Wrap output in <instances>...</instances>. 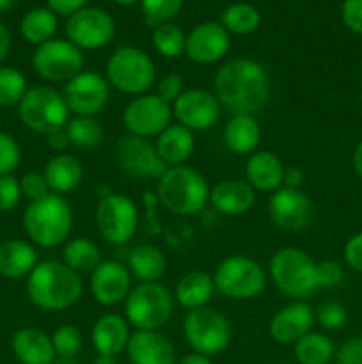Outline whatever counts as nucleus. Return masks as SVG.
Returning <instances> with one entry per match:
<instances>
[{
    "instance_id": "obj_14",
    "label": "nucleus",
    "mask_w": 362,
    "mask_h": 364,
    "mask_svg": "<svg viewBox=\"0 0 362 364\" xmlns=\"http://www.w3.org/2000/svg\"><path fill=\"white\" fill-rule=\"evenodd\" d=\"M110 84L103 75L82 71L64 84L62 92L66 105L73 116L96 117L110 102Z\"/></svg>"
},
{
    "instance_id": "obj_11",
    "label": "nucleus",
    "mask_w": 362,
    "mask_h": 364,
    "mask_svg": "<svg viewBox=\"0 0 362 364\" xmlns=\"http://www.w3.org/2000/svg\"><path fill=\"white\" fill-rule=\"evenodd\" d=\"M94 220L103 240L112 245H124L137 233V205L130 196L109 192L99 198L98 205H96Z\"/></svg>"
},
{
    "instance_id": "obj_28",
    "label": "nucleus",
    "mask_w": 362,
    "mask_h": 364,
    "mask_svg": "<svg viewBox=\"0 0 362 364\" xmlns=\"http://www.w3.org/2000/svg\"><path fill=\"white\" fill-rule=\"evenodd\" d=\"M43 174H45L50 192L59 196L70 194L77 191L84 180V164L77 156L59 153L46 162Z\"/></svg>"
},
{
    "instance_id": "obj_3",
    "label": "nucleus",
    "mask_w": 362,
    "mask_h": 364,
    "mask_svg": "<svg viewBox=\"0 0 362 364\" xmlns=\"http://www.w3.org/2000/svg\"><path fill=\"white\" fill-rule=\"evenodd\" d=\"M158 199L172 215L192 217L209 205V185L197 169L190 166L167 167L156 185Z\"/></svg>"
},
{
    "instance_id": "obj_19",
    "label": "nucleus",
    "mask_w": 362,
    "mask_h": 364,
    "mask_svg": "<svg viewBox=\"0 0 362 364\" xmlns=\"http://www.w3.org/2000/svg\"><path fill=\"white\" fill-rule=\"evenodd\" d=\"M89 291L99 306L112 308V306L121 304L126 301L131 291L130 270L123 263L114 262V259L102 262L91 272Z\"/></svg>"
},
{
    "instance_id": "obj_24",
    "label": "nucleus",
    "mask_w": 362,
    "mask_h": 364,
    "mask_svg": "<svg viewBox=\"0 0 362 364\" xmlns=\"http://www.w3.org/2000/svg\"><path fill=\"white\" fill-rule=\"evenodd\" d=\"M130 323L123 315L116 313H106L99 316L91 329V343L98 355H110L117 358L126 350V345L130 341L131 331Z\"/></svg>"
},
{
    "instance_id": "obj_16",
    "label": "nucleus",
    "mask_w": 362,
    "mask_h": 364,
    "mask_svg": "<svg viewBox=\"0 0 362 364\" xmlns=\"http://www.w3.org/2000/svg\"><path fill=\"white\" fill-rule=\"evenodd\" d=\"M67 41L84 52L98 50L109 45L116 34V21L99 7H82L80 11L67 16L66 20Z\"/></svg>"
},
{
    "instance_id": "obj_57",
    "label": "nucleus",
    "mask_w": 362,
    "mask_h": 364,
    "mask_svg": "<svg viewBox=\"0 0 362 364\" xmlns=\"http://www.w3.org/2000/svg\"><path fill=\"white\" fill-rule=\"evenodd\" d=\"M92 364H119L117 358H110V355H98V358L92 361Z\"/></svg>"
},
{
    "instance_id": "obj_2",
    "label": "nucleus",
    "mask_w": 362,
    "mask_h": 364,
    "mask_svg": "<svg viewBox=\"0 0 362 364\" xmlns=\"http://www.w3.org/2000/svg\"><path fill=\"white\" fill-rule=\"evenodd\" d=\"M84 294L80 274L66 263L45 259L34 267L27 279V295L43 311H64L77 304Z\"/></svg>"
},
{
    "instance_id": "obj_37",
    "label": "nucleus",
    "mask_w": 362,
    "mask_h": 364,
    "mask_svg": "<svg viewBox=\"0 0 362 364\" xmlns=\"http://www.w3.org/2000/svg\"><path fill=\"white\" fill-rule=\"evenodd\" d=\"M220 23L226 28L227 32H233V34H251L261 23V16H259V11L254 6L245 2L231 4L226 9L222 11V16H220Z\"/></svg>"
},
{
    "instance_id": "obj_35",
    "label": "nucleus",
    "mask_w": 362,
    "mask_h": 364,
    "mask_svg": "<svg viewBox=\"0 0 362 364\" xmlns=\"http://www.w3.org/2000/svg\"><path fill=\"white\" fill-rule=\"evenodd\" d=\"M57 27H59L57 14L53 13V11L46 9V7H35V9H31L23 18H21L20 23L21 36H23L28 43H32V45L35 46L53 39Z\"/></svg>"
},
{
    "instance_id": "obj_48",
    "label": "nucleus",
    "mask_w": 362,
    "mask_h": 364,
    "mask_svg": "<svg viewBox=\"0 0 362 364\" xmlns=\"http://www.w3.org/2000/svg\"><path fill=\"white\" fill-rule=\"evenodd\" d=\"M343 267L337 262L327 259V262L318 263V279L319 288H336L343 283Z\"/></svg>"
},
{
    "instance_id": "obj_22",
    "label": "nucleus",
    "mask_w": 362,
    "mask_h": 364,
    "mask_svg": "<svg viewBox=\"0 0 362 364\" xmlns=\"http://www.w3.org/2000/svg\"><path fill=\"white\" fill-rule=\"evenodd\" d=\"M131 364H176V348L160 331H135L126 345Z\"/></svg>"
},
{
    "instance_id": "obj_12",
    "label": "nucleus",
    "mask_w": 362,
    "mask_h": 364,
    "mask_svg": "<svg viewBox=\"0 0 362 364\" xmlns=\"http://www.w3.org/2000/svg\"><path fill=\"white\" fill-rule=\"evenodd\" d=\"M84 52L67 39H50L39 45L32 55L35 73L52 84H67L84 71Z\"/></svg>"
},
{
    "instance_id": "obj_18",
    "label": "nucleus",
    "mask_w": 362,
    "mask_h": 364,
    "mask_svg": "<svg viewBox=\"0 0 362 364\" xmlns=\"http://www.w3.org/2000/svg\"><path fill=\"white\" fill-rule=\"evenodd\" d=\"M222 116V105L213 92L204 89H185L172 103V117L177 124L192 132H204L215 127Z\"/></svg>"
},
{
    "instance_id": "obj_33",
    "label": "nucleus",
    "mask_w": 362,
    "mask_h": 364,
    "mask_svg": "<svg viewBox=\"0 0 362 364\" xmlns=\"http://www.w3.org/2000/svg\"><path fill=\"white\" fill-rule=\"evenodd\" d=\"M298 364H330L336 358V345L327 334L311 331L293 345Z\"/></svg>"
},
{
    "instance_id": "obj_15",
    "label": "nucleus",
    "mask_w": 362,
    "mask_h": 364,
    "mask_svg": "<svg viewBox=\"0 0 362 364\" xmlns=\"http://www.w3.org/2000/svg\"><path fill=\"white\" fill-rule=\"evenodd\" d=\"M116 164L119 171L135 180H160L167 171L165 164L160 160L155 144L148 139L124 135L116 144Z\"/></svg>"
},
{
    "instance_id": "obj_6",
    "label": "nucleus",
    "mask_w": 362,
    "mask_h": 364,
    "mask_svg": "<svg viewBox=\"0 0 362 364\" xmlns=\"http://www.w3.org/2000/svg\"><path fill=\"white\" fill-rule=\"evenodd\" d=\"M105 78L116 91L128 96H141L155 84L156 66L144 50L121 46L106 60Z\"/></svg>"
},
{
    "instance_id": "obj_49",
    "label": "nucleus",
    "mask_w": 362,
    "mask_h": 364,
    "mask_svg": "<svg viewBox=\"0 0 362 364\" xmlns=\"http://www.w3.org/2000/svg\"><path fill=\"white\" fill-rule=\"evenodd\" d=\"M337 364H362V336L344 341L336 352Z\"/></svg>"
},
{
    "instance_id": "obj_8",
    "label": "nucleus",
    "mask_w": 362,
    "mask_h": 364,
    "mask_svg": "<svg viewBox=\"0 0 362 364\" xmlns=\"http://www.w3.org/2000/svg\"><path fill=\"white\" fill-rule=\"evenodd\" d=\"M70 109L62 92L50 85H35L25 92L18 105V116L28 130L48 137L50 134L66 128Z\"/></svg>"
},
{
    "instance_id": "obj_53",
    "label": "nucleus",
    "mask_w": 362,
    "mask_h": 364,
    "mask_svg": "<svg viewBox=\"0 0 362 364\" xmlns=\"http://www.w3.org/2000/svg\"><path fill=\"white\" fill-rule=\"evenodd\" d=\"M46 139H48V141H46L48 142V148L52 149V151H55L57 155H59V153H64V149H66L67 146H71L70 137H67L66 134V128L53 132V134H50Z\"/></svg>"
},
{
    "instance_id": "obj_7",
    "label": "nucleus",
    "mask_w": 362,
    "mask_h": 364,
    "mask_svg": "<svg viewBox=\"0 0 362 364\" xmlns=\"http://www.w3.org/2000/svg\"><path fill=\"white\" fill-rule=\"evenodd\" d=\"M174 302L162 283H141L124 301V318L135 331H160L172 316Z\"/></svg>"
},
{
    "instance_id": "obj_34",
    "label": "nucleus",
    "mask_w": 362,
    "mask_h": 364,
    "mask_svg": "<svg viewBox=\"0 0 362 364\" xmlns=\"http://www.w3.org/2000/svg\"><path fill=\"white\" fill-rule=\"evenodd\" d=\"M62 263L77 274H91L102 263L99 247L91 238L78 237L67 242L62 249Z\"/></svg>"
},
{
    "instance_id": "obj_5",
    "label": "nucleus",
    "mask_w": 362,
    "mask_h": 364,
    "mask_svg": "<svg viewBox=\"0 0 362 364\" xmlns=\"http://www.w3.org/2000/svg\"><path fill=\"white\" fill-rule=\"evenodd\" d=\"M268 274L277 290L293 301H304L319 290L318 263L304 249H277L270 258Z\"/></svg>"
},
{
    "instance_id": "obj_58",
    "label": "nucleus",
    "mask_w": 362,
    "mask_h": 364,
    "mask_svg": "<svg viewBox=\"0 0 362 364\" xmlns=\"http://www.w3.org/2000/svg\"><path fill=\"white\" fill-rule=\"evenodd\" d=\"M14 0H0V13H4V11H9L11 7H13Z\"/></svg>"
},
{
    "instance_id": "obj_54",
    "label": "nucleus",
    "mask_w": 362,
    "mask_h": 364,
    "mask_svg": "<svg viewBox=\"0 0 362 364\" xmlns=\"http://www.w3.org/2000/svg\"><path fill=\"white\" fill-rule=\"evenodd\" d=\"M9 52H11V34L9 31L4 27L2 21H0V63L9 55Z\"/></svg>"
},
{
    "instance_id": "obj_10",
    "label": "nucleus",
    "mask_w": 362,
    "mask_h": 364,
    "mask_svg": "<svg viewBox=\"0 0 362 364\" xmlns=\"http://www.w3.org/2000/svg\"><path fill=\"white\" fill-rule=\"evenodd\" d=\"M183 336L192 352L215 358L229 348L233 333L229 320L220 311L206 306L185 315Z\"/></svg>"
},
{
    "instance_id": "obj_26",
    "label": "nucleus",
    "mask_w": 362,
    "mask_h": 364,
    "mask_svg": "<svg viewBox=\"0 0 362 364\" xmlns=\"http://www.w3.org/2000/svg\"><path fill=\"white\" fill-rule=\"evenodd\" d=\"M11 348L21 364H53L57 358L52 336L35 327H23L18 331L11 341Z\"/></svg>"
},
{
    "instance_id": "obj_30",
    "label": "nucleus",
    "mask_w": 362,
    "mask_h": 364,
    "mask_svg": "<svg viewBox=\"0 0 362 364\" xmlns=\"http://www.w3.org/2000/svg\"><path fill=\"white\" fill-rule=\"evenodd\" d=\"M215 291L213 276H209L204 270H192L180 277L176 283L174 301L187 311H192V309L206 308Z\"/></svg>"
},
{
    "instance_id": "obj_21",
    "label": "nucleus",
    "mask_w": 362,
    "mask_h": 364,
    "mask_svg": "<svg viewBox=\"0 0 362 364\" xmlns=\"http://www.w3.org/2000/svg\"><path fill=\"white\" fill-rule=\"evenodd\" d=\"M314 322V309L307 302L293 301L272 316L268 334L275 343L295 345L302 336L311 333Z\"/></svg>"
},
{
    "instance_id": "obj_32",
    "label": "nucleus",
    "mask_w": 362,
    "mask_h": 364,
    "mask_svg": "<svg viewBox=\"0 0 362 364\" xmlns=\"http://www.w3.org/2000/svg\"><path fill=\"white\" fill-rule=\"evenodd\" d=\"M38 252L25 240H7L0 245V276L20 279L38 265Z\"/></svg>"
},
{
    "instance_id": "obj_13",
    "label": "nucleus",
    "mask_w": 362,
    "mask_h": 364,
    "mask_svg": "<svg viewBox=\"0 0 362 364\" xmlns=\"http://www.w3.org/2000/svg\"><path fill=\"white\" fill-rule=\"evenodd\" d=\"M172 105L160 98L156 92L135 96L123 112V124L130 135L141 139L158 137L170 124Z\"/></svg>"
},
{
    "instance_id": "obj_40",
    "label": "nucleus",
    "mask_w": 362,
    "mask_h": 364,
    "mask_svg": "<svg viewBox=\"0 0 362 364\" xmlns=\"http://www.w3.org/2000/svg\"><path fill=\"white\" fill-rule=\"evenodd\" d=\"M52 343L55 348V354L60 359H75L84 347V336H82V331L78 327L64 323L53 331Z\"/></svg>"
},
{
    "instance_id": "obj_44",
    "label": "nucleus",
    "mask_w": 362,
    "mask_h": 364,
    "mask_svg": "<svg viewBox=\"0 0 362 364\" xmlns=\"http://www.w3.org/2000/svg\"><path fill=\"white\" fill-rule=\"evenodd\" d=\"M20 188L21 196L27 198L28 201H38V199L45 198L50 194V187L46 183V178L43 173H27L23 174V178L20 180Z\"/></svg>"
},
{
    "instance_id": "obj_4",
    "label": "nucleus",
    "mask_w": 362,
    "mask_h": 364,
    "mask_svg": "<svg viewBox=\"0 0 362 364\" xmlns=\"http://www.w3.org/2000/svg\"><path fill=\"white\" fill-rule=\"evenodd\" d=\"M23 230L39 247L52 249L66 244L73 230V210L70 201L53 192L32 201L23 213Z\"/></svg>"
},
{
    "instance_id": "obj_50",
    "label": "nucleus",
    "mask_w": 362,
    "mask_h": 364,
    "mask_svg": "<svg viewBox=\"0 0 362 364\" xmlns=\"http://www.w3.org/2000/svg\"><path fill=\"white\" fill-rule=\"evenodd\" d=\"M344 262L353 272L362 274V231L355 233L344 245Z\"/></svg>"
},
{
    "instance_id": "obj_42",
    "label": "nucleus",
    "mask_w": 362,
    "mask_h": 364,
    "mask_svg": "<svg viewBox=\"0 0 362 364\" xmlns=\"http://www.w3.org/2000/svg\"><path fill=\"white\" fill-rule=\"evenodd\" d=\"M314 318L325 331H339L346 323V309L336 301H327L318 306L314 311Z\"/></svg>"
},
{
    "instance_id": "obj_1",
    "label": "nucleus",
    "mask_w": 362,
    "mask_h": 364,
    "mask_svg": "<svg viewBox=\"0 0 362 364\" xmlns=\"http://www.w3.org/2000/svg\"><path fill=\"white\" fill-rule=\"evenodd\" d=\"M213 95L224 110L234 114H251L268 103L272 85L268 71L258 60L238 57L229 59L216 70L213 78Z\"/></svg>"
},
{
    "instance_id": "obj_25",
    "label": "nucleus",
    "mask_w": 362,
    "mask_h": 364,
    "mask_svg": "<svg viewBox=\"0 0 362 364\" xmlns=\"http://www.w3.org/2000/svg\"><path fill=\"white\" fill-rule=\"evenodd\" d=\"M284 164L275 153L272 151H254L248 155L245 162V181L254 191L268 192L273 194L283 187L284 180Z\"/></svg>"
},
{
    "instance_id": "obj_55",
    "label": "nucleus",
    "mask_w": 362,
    "mask_h": 364,
    "mask_svg": "<svg viewBox=\"0 0 362 364\" xmlns=\"http://www.w3.org/2000/svg\"><path fill=\"white\" fill-rule=\"evenodd\" d=\"M176 364H213L212 358L208 355L197 354V352H190V354L183 355L181 359H177Z\"/></svg>"
},
{
    "instance_id": "obj_59",
    "label": "nucleus",
    "mask_w": 362,
    "mask_h": 364,
    "mask_svg": "<svg viewBox=\"0 0 362 364\" xmlns=\"http://www.w3.org/2000/svg\"><path fill=\"white\" fill-rule=\"evenodd\" d=\"M114 2L121 4V6H131V4L138 2V0H114Z\"/></svg>"
},
{
    "instance_id": "obj_27",
    "label": "nucleus",
    "mask_w": 362,
    "mask_h": 364,
    "mask_svg": "<svg viewBox=\"0 0 362 364\" xmlns=\"http://www.w3.org/2000/svg\"><path fill=\"white\" fill-rule=\"evenodd\" d=\"M155 149L167 167L185 166L195 151L194 132L181 124H169L156 137Z\"/></svg>"
},
{
    "instance_id": "obj_38",
    "label": "nucleus",
    "mask_w": 362,
    "mask_h": 364,
    "mask_svg": "<svg viewBox=\"0 0 362 364\" xmlns=\"http://www.w3.org/2000/svg\"><path fill=\"white\" fill-rule=\"evenodd\" d=\"M153 45L155 50L165 59H176L181 53H185V45H187V34L180 25L167 21V23L158 25L153 31Z\"/></svg>"
},
{
    "instance_id": "obj_20",
    "label": "nucleus",
    "mask_w": 362,
    "mask_h": 364,
    "mask_svg": "<svg viewBox=\"0 0 362 364\" xmlns=\"http://www.w3.org/2000/svg\"><path fill=\"white\" fill-rule=\"evenodd\" d=\"M231 46L229 32L216 21H204L187 34L185 55L195 64H213L227 55Z\"/></svg>"
},
{
    "instance_id": "obj_23",
    "label": "nucleus",
    "mask_w": 362,
    "mask_h": 364,
    "mask_svg": "<svg viewBox=\"0 0 362 364\" xmlns=\"http://www.w3.org/2000/svg\"><path fill=\"white\" fill-rule=\"evenodd\" d=\"M209 205L220 215H245L256 205V191L240 178L222 180L209 188Z\"/></svg>"
},
{
    "instance_id": "obj_41",
    "label": "nucleus",
    "mask_w": 362,
    "mask_h": 364,
    "mask_svg": "<svg viewBox=\"0 0 362 364\" xmlns=\"http://www.w3.org/2000/svg\"><path fill=\"white\" fill-rule=\"evenodd\" d=\"M141 4L146 23L149 27H158L180 13L183 0H141Z\"/></svg>"
},
{
    "instance_id": "obj_52",
    "label": "nucleus",
    "mask_w": 362,
    "mask_h": 364,
    "mask_svg": "<svg viewBox=\"0 0 362 364\" xmlns=\"http://www.w3.org/2000/svg\"><path fill=\"white\" fill-rule=\"evenodd\" d=\"M304 181H305V174L300 167H286V169H284L283 187L302 188Z\"/></svg>"
},
{
    "instance_id": "obj_29",
    "label": "nucleus",
    "mask_w": 362,
    "mask_h": 364,
    "mask_svg": "<svg viewBox=\"0 0 362 364\" xmlns=\"http://www.w3.org/2000/svg\"><path fill=\"white\" fill-rule=\"evenodd\" d=\"M261 141V127L251 114H234L224 127V144L234 155H252Z\"/></svg>"
},
{
    "instance_id": "obj_43",
    "label": "nucleus",
    "mask_w": 362,
    "mask_h": 364,
    "mask_svg": "<svg viewBox=\"0 0 362 364\" xmlns=\"http://www.w3.org/2000/svg\"><path fill=\"white\" fill-rule=\"evenodd\" d=\"M21 162V151L13 135L0 132V176L13 174Z\"/></svg>"
},
{
    "instance_id": "obj_9",
    "label": "nucleus",
    "mask_w": 362,
    "mask_h": 364,
    "mask_svg": "<svg viewBox=\"0 0 362 364\" xmlns=\"http://www.w3.org/2000/svg\"><path fill=\"white\" fill-rule=\"evenodd\" d=\"M215 290L231 301H251L266 287V272L256 259L231 255L219 263L213 274Z\"/></svg>"
},
{
    "instance_id": "obj_31",
    "label": "nucleus",
    "mask_w": 362,
    "mask_h": 364,
    "mask_svg": "<svg viewBox=\"0 0 362 364\" xmlns=\"http://www.w3.org/2000/svg\"><path fill=\"white\" fill-rule=\"evenodd\" d=\"M128 270L141 283H160L167 270V258L155 244H138L128 255Z\"/></svg>"
},
{
    "instance_id": "obj_46",
    "label": "nucleus",
    "mask_w": 362,
    "mask_h": 364,
    "mask_svg": "<svg viewBox=\"0 0 362 364\" xmlns=\"http://www.w3.org/2000/svg\"><path fill=\"white\" fill-rule=\"evenodd\" d=\"M185 92V80L176 73H169L165 77L160 78L158 85H156V95L167 103L172 105L177 98Z\"/></svg>"
},
{
    "instance_id": "obj_51",
    "label": "nucleus",
    "mask_w": 362,
    "mask_h": 364,
    "mask_svg": "<svg viewBox=\"0 0 362 364\" xmlns=\"http://www.w3.org/2000/svg\"><path fill=\"white\" fill-rule=\"evenodd\" d=\"M48 2V9L53 11L60 16H71L73 13L80 11L85 7L87 0H46Z\"/></svg>"
},
{
    "instance_id": "obj_36",
    "label": "nucleus",
    "mask_w": 362,
    "mask_h": 364,
    "mask_svg": "<svg viewBox=\"0 0 362 364\" xmlns=\"http://www.w3.org/2000/svg\"><path fill=\"white\" fill-rule=\"evenodd\" d=\"M66 134L71 146L78 149H94L105 141V130L96 117H71L66 124Z\"/></svg>"
},
{
    "instance_id": "obj_56",
    "label": "nucleus",
    "mask_w": 362,
    "mask_h": 364,
    "mask_svg": "<svg viewBox=\"0 0 362 364\" xmlns=\"http://www.w3.org/2000/svg\"><path fill=\"white\" fill-rule=\"evenodd\" d=\"M351 166H353L355 174L362 180V141L355 146L353 155H351Z\"/></svg>"
},
{
    "instance_id": "obj_39",
    "label": "nucleus",
    "mask_w": 362,
    "mask_h": 364,
    "mask_svg": "<svg viewBox=\"0 0 362 364\" xmlns=\"http://www.w3.org/2000/svg\"><path fill=\"white\" fill-rule=\"evenodd\" d=\"M27 91V78L21 71L11 66L0 68V107L20 105Z\"/></svg>"
},
{
    "instance_id": "obj_17",
    "label": "nucleus",
    "mask_w": 362,
    "mask_h": 364,
    "mask_svg": "<svg viewBox=\"0 0 362 364\" xmlns=\"http://www.w3.org/2000/svg\"><path fill=\"white\" fill-rule=\"evenodd\" d=\"M268 213L279 230L297 233L314 219V203L302 188L280 187L270 196Z\"/></svg>"
},
{
    "instance_id": "obj_45",
    "label": "nucleus",
    "mask_w": 362,
    "mask_h": 364,
    "mask_svg": "<svg viewBox=\"0 0 362 364\" xmlns=\"http://www.w3.org/2000/svg\"><path fill=\"white\" fill-rule=\"evenodd\" d=\"M21 196L20 180L7 174V176H0V212H9V210L16 208Z\"/></svg>"
},
{
    "instance_id": "obj_47",
    "label": "nucleus",
    "mask_w": 362,
    "mask_h": 364,
    "mask_svg": "<svg viewBox=\"0 0 362 364\" xmlns=\"http://www.w3.org/2000/svg\"><path fill=\"white\" fill-rule=\"evenodd\" d=\"M341 20L348 31L362 34V0H344L341 7Z\"/></svg>"
}]
</instances>
